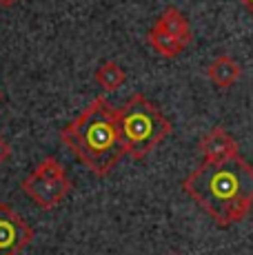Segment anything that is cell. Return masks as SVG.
I'll return each mask as SVG.
<instances>
[{"instance_id":"cell-1","label":"cell","mask_w":253,"mask_h":255,"mask_svg":"<svg viewBox=\"0 0 253 255\" xmlns=\"http://www.w3.org/2000/svg\"><path fill=\"white\" fill-rule=\"evenodd\" d=\"M182 191L216 227L229 229L253 209V164L242 155L225 162H202L182 180Z\"/></svg>"},{"instance_id":"cell-2","label":"cell","mask_w":253,"mask_h":255,"mask_svg":"<svg viewBox=\"0 0 253 255\" xmlns=\"http://www.w3.org/2000/svg\"><path fill=\"white\" fill-rule=\"evenodd\" d=\"M60 140L96 178H107L126 155L118 131V109L105 96L91 100L82 114L60 131Z\"/></svg>"},{"instance_id":"cell-3","label":"cell","mask_w":253,"mask_h":255,"mask_svg":"<svg viewBox=\"0 0 253 255\" xmlns=\"http://www.w3.org/2000/svg\"><path fill=\"white\" fill-rule=\"evenodd\" d=\"M118 131L126 155L144 160L149 153L171 135L169 118L142 93H135L118 109Z\"/></svg>"},{"instance_id":"cell-4","label":"cell","mask_w":253,"mask_h":255,"mask_svg":"<svg viewBox=\"0 0 253 255\" xmlns=\"http://www.w3.org/2000/svg\"><path fill=\"white\" fill-rule=\"evenodd\" d=\"M20 189L36 207H40L42 211H51L65 202L74 184H71L69 175L65 173V166L60 164V160L47 155L20 182Z\"/></svg>"},{"instance_id":"cell-5","label":"cell","mask_w":253,"mask_h":255,"mask_svg":"<svg viewBox=\"0 0 253 255\" xmlns=\"http://www.w3.org/2000/svg\"><path fill=\"white\" fill-rule=\"evenodd\" d=\"M33 240V229L9 204L0 202V255H20Z\"/></svg>"},{"instance_id":"cell-6","label":"cell","mask_w":253,"mask_h":255,"mask_svg":"<svg viewBox=\"0 0 253 255\" xmlns=\"http://www.w3.org/2000/svg\"><path fill=\"white\" fill-rule=\"evenodd\" d=\"M198 151L202 153L204 162H225L240 155V146L225 127H213L211 131H207L198 142Z\"/></svg>"},{"instance_id":"cell-7","label":"cell","mask_w":253,"mask_h":255,"mask_svg":"<svg viewBox=\"0 0 253 255\" xmlns=\"http://www.w3.org/2000/svg\"><path fill=\"white\" fill-rule=\"evenodd\" d=\"M242 76V67L233 60L229 53H220L211 65L207 67V78L218 89H231Z\"/></svg>"},{"instance_id":"cell-8","label":"cell","mask_w":253,"mask_h":255,"mask_svg":"<svg viewBox=\"0 0 253 255\" xmlns=\"http://www.w3.org/2000/svg\"><path fill=\"white\" fill-rule=\"evenodd\" d=\"M155 27L162 29V31H167L169 36H173L176 40H180L184 47H189L191 45V40H193L191 24H189L187 16H184L178 7H167L164 9V11L160 13V18L155 20Z\"/></svg>"},{"instance_id":"cell-9","label":"cell","mask_w":253,"mask_h":255,"mask_svg":"<svg viewBox=\"0 0 253 255\" xmlns=\"http://www.w3.org/2000/svg\"><path fill=\"white\" fill-rule=\"evenodd\" d=\"M147 42L153 47V51L155 53H160L162 58H178L180 53L184 51V47L180 40H176L173 36H169L167 31H162V29H158L153 24L151 29H149V33H147Z\"/></svg>"},{"instance_id":"cell-10","label":"cell","mask_w":253,"mask_h":255,"mask_svg":"<svg viewBox=\"0 0 253 255\" xmlns=\"http://www.w3.org/2000/svg\"><path fill=\"white\" fill-rule=\"evenodd\" d=\"M94 78H96V82H98V87L102 91H116V89H120V87L125 85L126 73H125V69L118 65V62L107 60V62H102L98 69H96Z\"/></svg>"},{"instance_id":"cell-11","label":"cell","mask_w":253,"mask_h":255,"mask_svg":"<svg viewBox=\"0 0 253 255\" xmlns=\"http://www.w3.org/2000/svg\"><path fill=\"white\" fill-rule=\"evenodd\" d=\"M11 155V146H9V142L0 135V164L7 162V158Z\"/></svg>"},{"instance_id":"cell-12","label":"cell","mask_w":253,"mask_h":255,"mask_svg":"<svg viewBox=\"0 0 253 255\" xmlns=\"http://www.w3.org/2000/svg\"><path fill=\"white\" fill-rule=\"evenodd\" d=\"M238 2H240V4H242V7H245V9H247V11H249V13H251V16H253V0H238Z\"/></svg>"},{"instance_id":"cell-13","label":"cell","mask_w":253,"mask_h":255,"mask_svg":"<svg viewBox=\"0 0 253 255\" xmlns=\"http://www.w3.org/2000/svg\"><path fill=\"white\" fill-rule=\"evenodd\" d=\"M20 0H0V7H4V9H9V7H13V4H18Z\"/></svg>"},{"instance_id":"cell-14","label":"cell","mask_w":253,"mask_h":255,"mask_svg":"<svg viewBox=\"0 0 253 255\" xmlns=\"http://www.w3.org/2000/svg\"><path fill=\"white\" fill-rule=\"evenodd\" d=\"M0 100H2V91H0Z\"/></svg>"},{"instance_id":"cell-15","label":"cell","mask_w":253,"mask_h":255,"mask_svg":"<svg viewBox=\"0 0 253 255\" xmlns=\"http://www.w3.org/2000/svg\"><path fill=\"white\" fill-rule=\"evenodd\" d=\"M169 255H180V253H169Z\"/></svg>"}]
</instances>
